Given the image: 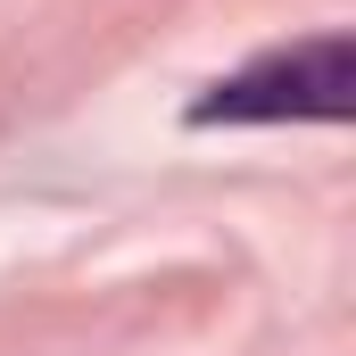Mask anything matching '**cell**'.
I'll list each match as a JSON object with an SVG mask.
<instances>
[{"instance_id": "obj_1", "label": "cell", "mask_w": 356, "mask_h": 356, "mask_svg": "<svg viewBox=\"0 0 356 356\" xmlns=\"http://www.w3.org/2000/svg\"><path fill=\"white\" fill-rule=\"evenodd\" d=\"M356 116V33H307L249 58L191 99V124H348Z\"/></svg>"}]
</instances>
